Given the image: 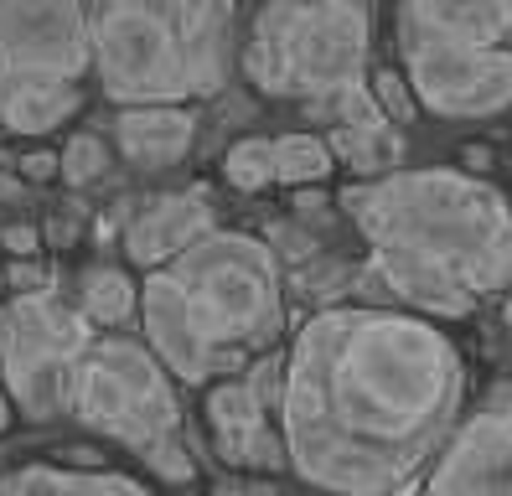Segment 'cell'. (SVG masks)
Masks as SVG:
<instances>
[{
    "mask_svg": "<svg viewBox=\"0 0 512 496\" xmlns=\"http://www.w3.org/2000/svg\"><path fill=\"white\" fill-rule=\"evenodd\" d=\"M461 409V347L394 305H326L285 352L280 434L316 496H419Z\"/></svg>",
    "mask_w": 512,
    "mask_h": 496,
    "instance_id": "6da1fadb",
    "label": "cell"
},
{
    "mask_svg": "<svg viewBox=\"0 0 512 496\" xmlns=\"http://www.w3.org/2000/svg\"><path fill=\"white\" fill-rule=\"evenodd\" d=\"M342 207L368 238V285L419 321H461L512 290V207L471 171H388L342 186Z\"/></svg>",
    "mask_w": 512,
    "mask_h": 496,
    "instance_id": "7a4b0ae2",
    "label": "cell"
},
{
    "mask_svg": "<svg viewBox=\"0 0 512 496\" xmlns=\"http://www.w3.org/2000/svg\"><path fill=\"white\" fill-rule=\"evenodd\" d=\"M140 331L171 383L213 388L269 357L285 336V279L275 248L218 228L140 285Z\"/></svg>",
    "mask_w": 512,
    "mask_h": 496,
    "instance_id": "3957f363",
    "label": "cell"
},
{
    "mask_svg": "<svg viewBox=\"0 0 512 496\" xmlns=\"http://www.w3.org/2000/svg\"><path fill=\"white\" fill-rule=\"evenodd\" d=\"M373 11L363 0H269L249 21L244 73L269 99L326 109L368 83Z\"/></svg>",
    "mask_w": 512,
    "mask_h": 496,
    "instance_id": "277c9868",
    "label": "cell"
},
{
    "mask_svg": "<svg viewBox=\"0 0 512 496\" xmlns=\"http://www.w3.org/2000/svg\"><path fill=\"white\" fill-rule=\"evenodd\" d=\"M68 414L140 455L145 471H156L166 486H187L197 476V460L182 445L176 383L145 347V336H94L88 357L78 362Z\"/></svg>",
    "mask_w": 512,
    "mask_h": 496,
    "instance_id": "5b68a950",
    "label": "cell"
},
{
    "mask_svg": "<svg viewBox=\"0 0 512 496\" xmlns=\"http://www.w3.org/2000/svg\"><path fill=\"white\" fill-rule=\"evenodd\" d=\"M94 21V73L119 109L192 104L187 47L176 0H104Z\"/></svg>",
    "mask_w": 512,
    "mask_h": 496,
    "instance_id": "8992f818",
    "label": "cell"
},
{
    "mask_svg": "<svg viewBox=\"0 0 512 496\" xmlns=\"http://www.w3.org/2000/svg\"><path fill=\"white\" fill-rule=\"evenodd\" d=\"M94 347V326L63 295H11L6 305V347H0V383L11 409L26 419L68 414L78 362Z\"/></svg>",
    "mask_w": 512,
    "mask_h": 496,
    "instance_id": "52a82bcc",
    "label": "cell"
},
{
    "mask_svg": "<svg viewBox=\"0 0 512 496\" xmlns=\"http://www.w3.org/2000/svg\"><path fill=\"white\" fill-rule=\"evenodd\" d=\"M404 83L419 109L440 119H497L512 109V47H476L394 16Z\"/></svg>",
    "mask_w": 512,
    "mask_h": 496,
    "instance_id": "ba28073f",
    "label": "cell"
},
{
    "mask_svg": "<svg viewBox=\"0 0 512 496\" xmlns=\"http://www.w3.org/2000/svg\"><path fill=\"white\" fill-rule=\"evenodd\" d=\"M94 68V21L78 0H0V73L78 83Z\"/></svg>",
    "mask_w": 512,
    "mask_h": 496,
    "instance_id": "9c48e42d",
    "label": "cell"
},
{
    "mask_svg": "<svg viewBox=\"0 0 512 496\" xmlns=\"http://www.w3.org/2000/svg\"><path fill=\"white\" fill-rule=\"evenodd\" d=\"M419 496H512V393L456 424Z\"/></svg>",
    "mask_w": 512,
    "mask_h": 496,
    "instance_id": "30bf717a",
    "label": "cell"
},
{
    "mask_svg": "<svg viewBox=\"0 0 512 496\" xmlns=\"http://www.w3.org/2000/svg\"><path fill=\"white\" fill-rule=\"evenodd\" d=\"M207 233H218V207L207 186H182V192H156L140 197L125 217V254L145 274L166 269L171 259H182L187 248H197Z\"/></svg>",
    "mask_w": 512,
    "mask_h": 496,
    "instance_id": "8fae6325",
    "label": "cell"
},
{
    "mask_svg": "<svg viewBox=\"0 0 512 496\" xmlns=\"http://www.w3.org/2000/svg\"><path fill=\"white\" fill-rule=\"evenodd\" d=\"M207 434L213 450L233 471H290V450L280 424H269V409L244 378H223L207 388Z\"/></svg>",
    "mask_w": 512,
    "mask_h": 496,
    "instance_id": "7c38bea8",
    "label": "cell"
},
{
    "mask_svg": "<svg viewBox=\"0 0 512 496\" xmlns=\"http://www.w3.org/2000/svg\"><path fill=\"white\" fill-rule=\"evenodd\" d=\"M316 119H326V150H331V161H342L347 171H357L363 181H378L399 166V130L383 119V109L373 104V88H352L347 99L337 104H326V109H311Z\"/></svg>",
    "mask_w": 512,
    "mask_h": 496,
    "instance_id": "4fadbf2b",
    "label": "cell"
},
{
    "mask_svg": "<svg viewBox=\"0 0 512 496\" xmlns=\"http://www.w3.org/2000/svg\"><path fill=\"white\" fill-rule=\"evenodd\" d=\"M176 16H182L192 99H213L238 68V11L228 0H176Z\"/></svg>",
    "mask_w": 512,
    "mask_h": 496,
    "instance_id": "5bb4252c",
    "label": "cell"
},
{
    "mask_svg": "<svg viewBox=\"0 0 512 496\" xmlns=\"http://www.w3.org/2000/svg\"><path fill=\"white\" fill-rule=\"evenodd\" d=\"M197 109L192 104H150L114 114V145L135 171H171L197 145Z\"/></svg>",
    "mask_w": 512,
    "mask_h": 496,
    "instance_id": "9a60e30c",
    "label": "cell"
},
{
    "mask_svg": "<svg viewBox=\"0 0 512 496\" xmlns=\"http://www.w3.org/2000/svg\"><path fill=\"white\" fill-rule=\"evenodd\" d=\"M83 109V88L63 78H37V73H0V130L11 135H52Z\"/></svg>",
    "mask_w": 512,
    "mask_h": 496,
    "instance_id": "2e32d148",
    "label": "cell"
},
{
    "mask_svg": "<svg viewBox=\"0 0 512 496\" xmlns=\"http://www.w3.org/2000/svg\"><path fill=\"white\" fill-rule=\"evenodd\" d=\"M399 16L476 47H512V0H409Z\"/></svg>",
    "mask_w": 512,
    "mask_h": 496,
    "instance_id": "e0dca14e",
    "label": "cell"
},
{
    "mask_svg": "<svg viewBox=\"0 0 512 496\" xmlns=\"http://www.w3.org/2000/svg\"><path fill=\"white\" fill-rule=\"evenodd\" d=\"M0 496H150L135 476L104 471V465H16V471L0 476Z\"/></svg>",
    "mask_w": 512,
    "mask_h": 496,
    "instance_id": "ac0fdd59",
    "label": "cell"
},
{
    "mask_svg": "<svg viewBox=\"0 0 512 496\" xmlns=\"http://www.w3.org/2000/svg\"><path fill=\"white\" fill-rule=\"evenodd\" d=\"M78 310L88 326H130L140 310V285L119 264H94L78 274Z\"/></svg>",
    "mask_w": 512,
    "mask_h": 496,
    "instance_id": "d6986e66",
    "label": "cell"
},
{
    "mask_svg": "<svg viewBox=\"0 0 512 496\" xmlns=\"http://www.w3.org/2000/svg\"><path fill=\"white\" fill-rule=\"evenodd\" d=\"M269 145H275V181L295 186V192H311V186H321L331 171H337V161H331L326 140H321V135H311V130L275 135Z\"/></svg>",
    "mask_w": 512,
    "mask_h": 496,
    "instance_id": "ffe728a7",
    "label": "cell"
},
{
    "mask_svg": "<svg viewBox=\"0 0 512 496\" xmlns=\"http://www.w3.org/2000/svg\"><path fill=\"white\" fill-rule=\"evenodd\" d=\"M223 176H228L233 192H264V186H275V145L264 135L233 140L228 155H223Z\"/></svg>",
    "mask_w": 512,
    "mask_h": 496,
    "instance_id": "44dd1931",
    "label": "cell"
},
{
    "mask_svg": "<svg viewBox=\"0 0 512 496\" xmlns=\"http://www.w3.org/2000/svg\"><path fill=\"white\" fill-rule=\"evenodd\" d=\"M57 161H63V181L73 186V192H83V186L109 176V145L94 130H78V135H68L63 150H57Z\"/></svg>",
    "mask_w": 512,
    "mask_h": 496,
    "instance_id": "7402d4cb",
    "label": "cell"
},
{
    "mask_svg": "<svg viewBox=\"0 0 512 496\" xmlns=\"http://www.w3.org/2000/svg\"><path fill=\"white\" fill-rule=\"evenodd\" d=\"M368 88H373V104L383 109V119L394 124H409L414 119V93H409V83H404V73H394V68H378V73H368Z\"/></svg>",
    "mask_w": 512,
    "mask_h": 496,
    "instance_id": "603a6c76",
    "label": "cell"
},
{
    "mask_svg": "<svg viewBox=\"0 0 512 496\" xmlns=\"http://www.w3.org/2000/svg\"><path fill=\"white\" fill-rule=\"evenodd\" d=\"M244 383L259 393V403H264L269 414H280V398H285V352L259 357V362L244 372Z\"/></svg>",
    "mask_w": 512,
    "mask_h": 496,
    "instance_id": "cb8c5ba5",
    "label": "cell"
},
{
    "mask_svg": "<svg viewBox=\"0 0 512 496\" xmlns=\"http://www.w3.org/2000/svg\"><path fill=\"white\" fill-rule=\"evenodd\" d=\"M6 285L16 295H52V269L37 259H11L6 264Z\"/></svg>",
    "mask_w": 512,
    "mask_h": 496,
    "instance_id": "d4e9b609",
    "label": "cell"
},
{
    "mask_svg": "<svg viewBox=\"0 0 512 496\" xmlns=\"http://www.w3.org/2000/svg\"><path fill=\"white\" fill-rule=\"evenodd\" d=\"M16 176H21V181H32V186H42V181H63V161H57V150H26L21 161H16Z\"/></svg>",
    "mask_w": 512,
    "mask_h": 496,
    "instance_id": "484cf974",
    "label": "cell"
},
{
    "mask_svg": "<svg viewBox=\"0 0 512 496\" xmlns=\"http://www.w3.org/2000/svg\"><path fill=\"white\" fill-rule=\"evenodd\" d=\"M0 248H11V259H37L42 254V233L26 228V223H11L6 233H0Z\"/></svg>",
    "mask_w": 512,
    "mask_h": 496,
    "instance_id": "4316f807",
    "label": "cell"
},
{
    "mask_svg": "<svg viewBox=\"0 0 512 496\" xmlns=\"http://www.w3.org/2000/svg\"><path fill=\"white\" fill-rule=\"evenodd\" d=\"M461 161H466L471 171H487V161H492V150H487V145H466V150H461Z\"/></svg>",
    "mask_w": 512,
    "mask_h": 496,
    "instance_id": "83f0119b",
    "label": "cell"
},
{
    "mask_svg": "<svg viewBox=\"0 0 512 496\" xmlns=\"http://www.w3.org/2000/svg\"><path fill=\"white\" fill-rule=\"evenodd\" d=\"M26 192V181L16 176V171H0V202H11V197H21Z\"/></svg>",
    "mask_w": 512,
    "mask_h": 496,
    "instance_id": "f1b7e54d",
    "label": "cell"
},
{
    "mask_svg": "<svg viewBox=\"0 0 512 496\" xmlns=\"http://www.w3.org/2000/svg\"><path fill=\"white\" fill-rule=\"evenodd\" d=\"M233 496H280L269 481H244V486H233Z\"/></svg>",
    "mask_w": 512,
    "mask_h": 496,
    "instance_id": "f546056e",
    "label": "cell"
},
{
    "mask_svg": "<svg viewBox=\"0 0 512 496\" xmlns=\"http://www.w3.org/2000/svg\"><path fill=\"white\" fill-rule=\"evenodd\" d=\"M11 429V393H6V383H0V434Z\"/></svg>",
    "mask_w": 512,
    "mask_h": 496,
    "instance_id": "4dcf8cb0",
    "label": "cell"
},
{
    "mask_svg": "<svg viewBox=\"0 0 512 496\" xmlns=\"http://www.w3.org/2000/svg\"><path fill=\"white\" fill-rule=\"evenodd\" d=\"M502 321H507V331H512V290H507V305H502Z\"/></svg>",
    "mask_w": 512,
    "mask_h": 496,
    "instance_id": "1f68e13d",
    "label": "cell"
},
{
    "mask_svg": "<svg viewBox=\"0 0 512 496\" xmlns=\"http://www.w3.org/2000/svg\"><path fill=\"white\" fill-rule=\"evenodd\" d=\"M0 290H6V264H0Z\"/></svg>",
    "mask_w": 512,
    "mask_h": 496,
    "instance_id": "d6a6232c",
    "label": "cell"
}]
</instances>
